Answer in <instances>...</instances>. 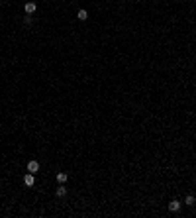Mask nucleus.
<instances>
[{
  "mask_svg": "<svg viewBox=\"0 0 196 218\" xmlns=\"http://www.w3.org/2000/svg\"><path fill=\"white\" fill-rule=\"evenodd\" d=\"M181 206H182V204L174 199V200H171V203H169V210H171V212H178V210H181Z\"/></svg>",
  "mask_w": 196,
  "mask_h": 218,
  "instance_id": "obj_2",
  "label": "nucleus"
},
{
  "mask_svg": "<svg viewBox=\"0 0 196 218\" xmlns=\"http://www.w3.org/2000/svg\"><path fill=\"white\" fill-rule=\"evenodd\" d=\"M77 18L81 20V22H84V20L88 18V12H86V10H84V8H81V10H78V12H77Z\"/></svg>",
  "mask_w": 196,
  "mask_h": 218,
  "instance_id": "obj_5",
  "label": "nucleus"
},
{
  "mask_svg": "<svg viewBox=\"0 0 196 218\" xmlns=\"http://www.w3.org/2000/svg\"><path fill=\"white\" fill-rule=\"evenodd\" d=\"M55 195H57V196H65V195H67V187H65V183H61V187L55 191Z\"/></svg>",
  "mask_w": 196,
  "mask_h": 218,
  "instance_id": "obj_6",
  "label": "nucleus"
},
{
  "mask_svg": "<svg viewBox=\"0 0 196 218\" xmlns=\"http://www.w3.org/2000/svg\"><path fill=\"white\" fill-rule=\"evenodd\" d=\"M57 181L59 183H67V173H57Z\"/></svg>",
  "mask_w": 196,
  "mask_h": 218,
  "instance_id": "obj_7",
  "label": "nucleus"
},
{
  "mask_svg": "<svg viewBox=\"0 0 196 218\" xmlns=\"http://www.w3.org/2000/svg\"><path fill=\"white\" fill-rule=\"evenodd\" d=\"M184 203H186L188 206H192V204L196 203V199H194V196H192V195H188V196H186V199H184Z\"/></svg>",
  "mask_w": 196,
  "mask_h": 218,
  "instance_id": "obj_8",
  "label": "nucleus"
},
{
  "mask_svg": "<svg viewBox=\"0 0 196 218\" xmlns=\"http://www.w3.org/2000/svg\"><path fill=\"white\" fill-rule=\"evenodd\" d=\"M24 24H26V26H31V24H34V18H31V16L28 14V16L24 18Z\"/></svg>",
  "mask_w": 196,
  "mask_h": 218,
  "instance_id": "obj_9",
  "label": "nucleus"
},
{
  "mask_svg": "<svg viewBox=\"0 0 196 218\" xmlns=\"http://www.w3.org/2000/svg\"><path fill=\"white\" fill-rule=\"evenodd\" d=\"M39 171V161H35V159H31V161L28 163V173H38Z\"/></svg>",
  "mask_w": 196,
  "mask_h": 218,
  "instance_id": "obj_1",
  "label": "nucleus"
},
{
  "mask_svg": "<svg viewBox=\"0 0 196 218\" xmlns=\"http://www.w3.org/2000/svg\"><path fill=\"white\" fill-rule=\"evenodd\" d=\"M35 8H38V6H35V2H28V4L24 6L26 14H34V12H35Z\"/></svg>",
  "mask_w": 196,
  "mask_h": 218,
  "instance_id": "obj_4",
  "label": "nucleus"
},
{
  "mask_svg": "<svg viewBox=\"0 0 196 218\" xmlns=\"http://www.w3.org/2000/svg\"><path fill=\"white\" fill-rule=\"evenodd\" d=\"M34 183H35V177H34V173H28V175L24 177V185H26V187H31Z\"/></svg>",
  "mask_w": 196,
  "mask_h": 218,
  "instance_id": "obj_3",
  "label": "nucleus"
}]
</instances>
